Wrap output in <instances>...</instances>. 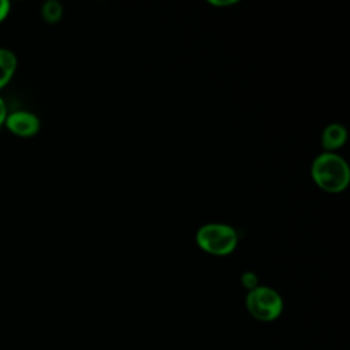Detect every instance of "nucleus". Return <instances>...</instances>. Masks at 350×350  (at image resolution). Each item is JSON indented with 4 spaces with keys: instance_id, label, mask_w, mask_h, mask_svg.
I'll return each mask as SVG.
<instances>
[{
    "instance_id": "nucleus-1",
    "label": "nucleus",
    "mask_w": 350,
    "mask_h": 350,
    "mask_svg": "<svg viewBox=\"0 0 350 350\" xmlns=\"http://www.w3.org/2000/svg\"><path fill=\"white\" fill-rule=\"evenodd\" d=\"M312 179L327 193H340L350 183V168L343 157L334 152L320 153L312 163Z\"/></svg>"
},
{
    "instance_id": "nucleus-2",
    "label": "nucleus",
    "mask_w": 350,
    "mask_h": 350,
    "mask_svg": "<svg viewBox=\"0 0 350 350\" xmlns=\"http://www.w3.org/2000/svg\"><path fill=\"white\" fill-rule=\"evenodd\" d=\"M196 242L201 250L212 256H228L238 245L237 231L224 223H208L196 234Z\"/></svg>"
},
{
    "instance_id": "nucleus-3",
    "label": "nucleus",
    "mask_w": 350,
    "mask_h": 350,
    "mask_svg": "<svg viewBox=\"0 0 350 350\" xmlns=\"http://www.w3.org/2000/svg\"><path fill=\"white\" fill-rule=\"evenodd\" d=\"M245 304L249 314L264 323L276 320L283 312V299L280 294L268 286H258L254 290L247 291Z\"/></svg>"
},
{
    "instance_id": "nucleus-4",
    "label": "nucleus",
    "mask_w": 350,
    "mask_h": 350,
    "mask_svg": "<svg viewBox=\"0 0 350 350\" xmlns=\"http://www.w3.org/2000/svg\"><path fill=\"white\" fill-rule=\"evenodd\" d=\"M4 126L11 134L21 138H29L38 134L41 129V120L36 113L30 111L18 109L8 112Z\"/></svg>"
},
{
    "instance_id": "nucleus-5",
    "label": "nucleus",
    "mask_w": 350,
    "mask_h": 350,
    "mask_svg": "<svg viewBox=\"0 0 350 350\" xmlns=\"http://www.w3.org/2000/svg\"><path fill=\"white\" fill-rule=\"evenodd\" d=\"M347 139V130L339 123L328 124L321 133V145L325 152H334L342 148Z\"/></svg>"
},
{
    "instance_id": "nucleus-6",
    "label": "nucleus",
    "mask_w": 350,
    "mask_h": 350,
    "mask_svg": "<svg viewBox=\"0 0 350 350\" xmlns=\"http://www.w3.org/2000/svg\"><path fill=\"white\" fill-rule=\"evenodd\" d=\"M16 55L11 49L0 46V90L10 83L16 71Z\"/></svg>"
},
{
    "instance_id": "nucleus-7",
    "label": "nucleus",
    "mask_w": 350,
    "mask_h": 350,
    "mask_svg": "<svg viewBox=\"0 0 350 350\" xmlns=\"http://www.w3.org/2000/svg\"><path fill=\"white\" fill-rule=\"evenodd\" d=\"M41 16L46 23L55 25L63 16V5L56 0H48L41 5Z\"/></svg>"
},
{
    "instance_id": "nucleus-8",
    "label": "nucleus",
    "mask_w": 350,
    "mask_h": 350,
    "mask_svg": "<svg viewBox=\"0 0 350 350\" xmlns=\"http://www.w3.org/2000/svg\"><path fill=\"white\" fill-rule=\"evenodd\" d=\"M241 283H242V286H243L247 291H252V290H254L256 287L260 286V284H258V278H257V275H256L254 272H252V271H246V272H243V273L241 275Z\"/></svg>"
},
{
    "instance_id": "nucleus-9",
    "label": "nucleus",
    "mask_w": 350,
    "mask_h": 350,
    "mask_svg": "<svg viewBox=\"0 0 350 350\" xmlns=\"http://www.w3.org/2000/svg\"><path fill=\"white\" fill-rule=\"evenodd\" d=\"M11 11V3L8 0H0V23L7 19Z\"/></svg>"
},
{
    "instance_id": "nucleus-10",
    "label": "nucleus",
    "mask_w": 350,
    "mask_h": 350,
    "mask_svg": "<svg viewBox=\"0 0 350 350\" xmlns=\"http://www.w3.org/2000/svg\"><path fill=\"white\" fill-rule=\"evenodd\" d=\"M7 115H8L7 104H5L4 98L0 96V127H1V126H4V122H5Z\"/></svg>"
},
{
    "instance_id": "nucleus-11",
    "label": "nucleus",
    "mask_w": 350,
    "mask_h": 350,
    "mask_svg": "<svg viewBox=\"0 0 350 350\" xmlns=\"http://www.w3.org/2000/svg\"><path fill=\"white\" fill-rule=\"evenodd\" d=\"M212 5H217V7H224V5H231V4H234V3H237V1H230V0H227V1H209Z\"/></svg>"
}]
</instances>
